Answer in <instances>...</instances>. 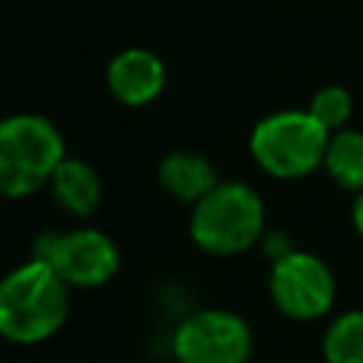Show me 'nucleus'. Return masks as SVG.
Wrapping results in <instances>:
<instances>
[{
    "label": "nucleus",
    "instance_id": "obj_1",
    "mask_svg": "<svg viewBox=\"0 0 363 363\" xmlns=\"http://www.w3.org/2000/svg\"><path fill=\"white\" fill-rule=\"evenodd\" d=\"M71 286L40 258H28L0 278V337L34 346L57 335L68 318Z\"/></svg>",
    "mask_w": 363,
    "mask_h": 363
},
{
    "label": "nucleus",
    "instance_id": "obj_2",
    "mask_svg": "<svg viewBox=\"0 0 363 363\" xmlns=\"http://www.w3.org/2000/svg\"><path fill=\"white\" fill-rule=\"evenodd\" d=\"M60 128L43 113H11L0 119V196L26 199L48 187L65 159Z\"/></svg>",
    "mask_w": 363,
    "mask_h": 363
},
{
    "label": "nucleus",
    "instance_id": "obj_3",
    "mask_svg": "<svg viewBox=\"0 0 363 363\" xmlns=\"http://www.w3.org/2000/svg\"><path fill=\"white\" fill-rule=\"evenodd\" d=\"M190 207V238L210 255L247 252L264 235V201L244 182H218Z\"/></svg>",
    "mask_w": 363,
    "mask_h": 363
},
{
    "label": "nucleus",
    "instance_id": "obj_4",
    "mask_svg": "<svg viewBox=\"0 0 363 363\" xmlns=\"http://www.w3.org/2000/svg\"><path fill=\"white\" fill-rule=\"evenodd\" d=\"M329 136L309 111H275L252 128L250 153L272 179H303L323 164Z\"/></svg>",
    "mask_w": 363,
    "mask_h": 363
},
{
    "label": "nucleus",
    "instance_id": "obj_5",
    "mask_svg": "<svg viewBox=\"0 0 363 363\" xmlns=\"http://www.w3.org/2000/svg\"><path fill=\"white\" fill-rule=\"evenodd\" d=\"M31 258L45 261L71 289L105 286L119 272V250L113 238L96 227L43 233L34 241Z\"/></svg>",
    "mask_w": 363,
    "mask_h": 363
},
{
    "label": "nucleus",
    "instance_id": "obj_6",
    "mask_svg": "<svg viewBox=\"0 0 363 363\" xmlns=\"http://www.w3.org/2000/svg\"><path fill=\"white\" fill-rule=\"evenodd\" d=\"M170 349L176 363H247L252 329L238 312L204 306L179 320Z\"/></svg>",
    "mask_w": 363,
    "mask_h": 363
},
{
    "label": "nucleus",
    "instance_id": "obj_7",
    "mask_svg": "<svg viewBox=\"0 0 363 363\" xmlns=\"http://www.w3.org/2000/svg\"><path fill=\"white\" fill-rule=\"evenodd\" d=\"M269 295L286 318L318 320L332 309L337 284L323 258L303 250H289L269 267Z\"/></svg>",
    "mask_w": 363,
    "mask_h": 363
},
{
    "label": "nucleus",
    "instance_id": "obj_8",
    "mask_svg": "<svg viewBox=\"0 0 363 363\" xmlns=\"http://www.w3.org/2000/svg\"><path fill=\"white\" fill-rule=\"evenodd\" d=\"M108 91L128 108H142L159 99L167 82V68L150 48H125L105 68Z\"/></svg>",
    "mask_w": 363,
    "mask_h": 363
},
{
    "label": "nucleus",
    "instance_id": "obj_9",
    "mask_svg": "<svg viewBox=\"0 0 363 363\" xmlns=\"http://www.w3.org/2000/svg\"><path fill=\"white\" fill-rule=\"evenodd\" d=\"M159 187L182 204H196L204 193H210L218 184L216 167L207 156L196 150H170L162 156L156 167Z\"/></svg>",
    "mask_w": 363,
    "mask_h": 363
},
{
    "label": "nucleus",
    "instance_id": "obj_10",
    "mask_svg": "<svg viewBox=\"0 0 363 363\" xmlns=\"http://www.w3.org/2000/svg\"><path fill=\"white\" fill-rule=\"evenodd\" d=\"M48 190H51L54 201L71 216H91L102 201L99 173L85 159H77V156H65L57 164V170L48 182Z\"/></svg>",
    "mask_w": 363,
    "mask_h": 363
},
{
    "label": "nucleus",
    "instance_id": "obj_11",
    "mask_svg": "<svg viewBox=\"0 0 363 363\" xmlns=\"http://www.w3.org/2000/svg\"><path fill=\"white\" fill-rule=\"evenodd\" d=\"M323 167L337 187L360 193L363 190V130H354V128L335 130L326 145Z\"/></svg>",
    "mask_w": 363,
    "mask_h": 363
},
{
    "label": "nucleus",
    "instance_id": "obj_12",
    "mask_svg": "<svg viewBox=\"0 0 363 363\" xmlns=\"http://www.w3.org/2000/svg\"><path fill=\"white\" fill-rule=\"evenodd\" d=\"M326 363H363V309L337 315L323 335Z\"/></svg>",
    "mask_w": 363,
    "mask_h": 363
},
{
    "label": "nucleus",
    "instance_id": "obj_13",
    "mask_svg": "<svg viewBox=\"0 0 363 363\" xmlns=\"http://www.w3.org/2000/svg\"><path fill=\"white\" fill-rule=\"evenodd\" d=\"M329 133L346 128L352 119V94L343 85H323L312 94L309 108H306Z\"/></svg>",
    "mask_w": 363,
    "mask_h": 363
},
{
    "label": "nucleus",
    "instance_id": "obj_14",
    "mask_svg": "<svg viewBox=\"0 0 363 363\" xmlns=\"http://www.w3.org/2000/svg\"><path fill=\"white\" fill-rule=\"evenodd\" d=\"M261 244H264V252H267L272 261H275V258H281L284 252H289V250H292L284 233H264V235H261Z\"/></svg>",
    "mask_w": 363,
    "mask_h": 363
},
{
    "label": "nucleus",
    "instance_id": "obj_15",
    "mask_svg": "<svg viewBox=\"0 0 363 363\" xmlns=\"http://www.w3.org/2000/svg\"><path fill=\"white\" fill-rule=\"evenodd\" d=\"M352 221H354L357 235L363 238V190L354 196V204H352Z\"/></svg>",
    "mask_w": 363,
    "mask_h": 363
}]
</instances>
